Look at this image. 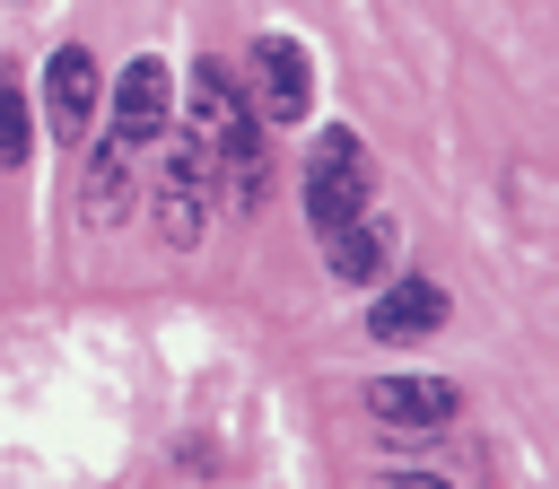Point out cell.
<instances>
[{"instance_id": "8", "label": "cell", "mask_w": 559, "mask_h": 489, "mask_svg": "<svg viewBox=\"0 0 559 489\" xmlns=\"http://www.w3.org/2000/svg\"><path fill=\"white\" fill-rule=\"evenodd\" d=\"M445 323V288L437 279H393L376 306H367V332L376 341H428Z\"/></svg>"}, {"instance_id": "9", "label": "cell", "mask_w": 559, "mask_h": 489, "mask_svg": "<svg viewBox=\"0 0 559 489\" xmlns=\"http://www.w3.org/2000/svg\"><path fill=\"white\" fill-rule=\"evenodd\" d=\"M131 166H140L131 140H96V157H87V218L96 227L131 218Z\"/></svg>"}, {"instance_id": "11", "label": "cell", "mask_w": 559, "mask_h": 489, "mask_svg": "<svg viewBox=\"0 0 559 489\" xmlns=\"http://www.w3.org/2000/svg\"><path fill=\"white\" fill-rule=\"evenodd\" d=\"M384 489H445V480H428V472H393Z\"/></svg>"}, {"instance_id": "1", "label": "cell", "mask_w": 559, "mask_h": 489, "mask_svg": "<svg viewBox=\"0 0 559 489\" xmlns=\"http://www.w3.org/2000/svg\"><path fill=\"white\" fill-rule=\"evenodd\" d=\"M236 87H245V105H253L262 131H288V122H306V105H314V61H306L297 35H253Z\"/></svg>"}, {"instance_id": "3", "label": "cell", "mask_w": 559, "mask_h": 489, "mask_svg": "<svg viewBox=\"0 0 559 489\" xmlns=\"http://www.w3.org/2000/svg\"><path fill=\"white\" fill-rule=\"evenodd\" d=\"M210 183H218V157L183 131V140L166 148V166H157V236H166V244H192V236H201Z\"/></svg>"}, {"instance_id": "6", "label": "cell", "mask_w": 559, "mask_h": 489, "mask_svg": "<svg viewBox=\"0 0 559 489\" xmlns=\"http://www.w3.org/2000/svg\"><path fill=\"white\" fill-rule=\"evenodd\" d=\"M44 114H52V131L79 148L87 140V122H96V52L87 44H61L52 61H44Z\"/></svg>"}, {"instance_id": "5", "label": "cell", "mask_w": 559, "mask_h": 489, "mask_svg": "<svg viewBox=\"0 0 559 489\" xmlns=\"http://www.w3.org/2000/svg\"><path fill=\"white\" fill-rule=\"evenodd\" d=\"M166 114H175V70L166 61H131L122 79H114V140H131V148H148L157 131H166Z\"/></svg>"}, {"instance_id": "4", "label": "cell", "mask_w": 559, "mask_h": 489, "mask_svg": "<svg viewBox=\"0 0 559 489\" xmlns=\"http://www.w3.org/2000/svg\"><path fill=\"white\" fill-rule=\"evenodd\" d=\"M367 410L384 419V437H445V419H454V384H437V375H376L367 384Z\"/></svg>"}, {"instance_id": "10", "label": "cell", "mask_w": 559, "mask_h": 489, "mask_svg": "<svg viewBox=\"0 0 559 489\" xmlns=\"http://www.w3.org/2000/svg\"><path fill=\"white\" fill-rule=\"evenodd\" d=\"M35 114H26V96H17V79H0V166H26L35 148Z\"/></svg>"}, {"instance_id": "7", "label": "cell", "mask_w": 559, "mask_h": 489, "mask_svg": "<svg viewBox=\"0 0 559 489\" xmlns=\"http://www.w3.org/2000/svg\"><path fill=\"white\" fill-rule=\"evenodd\" d=\"M323 236V271L341 279V288H367L376 271H384V253H393V227L376 218V210H349V218H332V227H314Z\"/></svg>"}, {"instance_id": "2", "label": "cell", "mask_w": 559, "mask_h": 489, "mask_svg": "<svg viewBox=\"0 0 559 489\" xmlns=\"http://www.w3.org/2000/svg\"><path fill=\"white\" fill-rule=\"evenodd\" d=\"M367 192H376V166H367L358 131H323V140L306 148V218L332 227V218L367 210Z\"/></svg>"}]
</instances>
